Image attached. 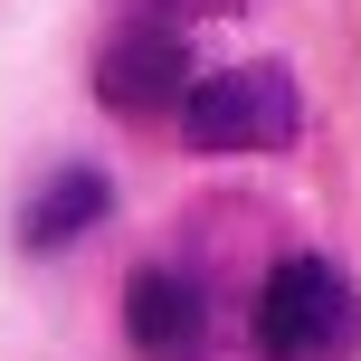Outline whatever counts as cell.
Returning a JSON list of instances; mask_svg holds the SVG:
<instances>
[{
    "label": "cell",
    "mask_w": 361,
    "mask_h": 361,
    "mask_svg": "<svg viewBox=\"0 0 361 361\" xmlns=\"http://www.w3.org/2000/svg\"><path fill=\"white\" fill-rule=\"evenodd\" d=\"M247 343L267 361H352L361 352V286L333 257H286V267H267V286H257Z\"/></svg>",
    "instance_id": "cell-1"
},
{
    "label": "cell",
    "mask_w": 361,
    "mask_h": 361,
    "mask_svg": "<svg viewBox=\"0 0 361 361\" xmlns=\"http://www.w3.org/2000/svg\"><path fill=\"white\" fill-rule=\"evenodd\" d=\"M295 124H305V105H295L286 67H219L180 105V133L200 152H276V143H295Z\"/></svg>",
    "instance_id": "cell-2"
},
{
    "label": "cell",
    "mask_w": 361,
    "mask_h": 361,
    "mask_svg": "<svg viewBox=\"0 0 361 361\" xmlns=\"http://www.w3.org/2000/svg\"><path fill=\"white\" fill-rule=\"evenodd\" d=\"M200 86L190 67V38L180 29H152V19H114L105 48H95V95L114 114H180Z\"/></svg>",
    "instance_id": "cell-3"
},
{
    "label": "cell",
    "mask_w": 361,
    "mask_h": 361,
    "mask_svg": "<svg viewBox=\"0 0 361 361\" xmlns=\"http://www.w3.org/2000/svg\"><path fill=\"white\" fill-rule=\"evenodd\" d=\"M124 333L143 361H200V343H209V295H200V276L180 267H133L124 286Z\"/></svg>",
    "instance_id": "cell-4"
},
{
    "label": "cell",
    "mask_w": 361,
    "mask_h": 361,
    "mask_svg": "<svg viewBox=\"0 0 361 361\" xmlns=\"http://www.w3.org/2000/svg\"><path fill=\"white\" fill-rule=\"evenodd\" d=\"M105 209H114L105 171H95V162H57V171L29 190V209H19V238H29V247H67V238H86Z\"/></svg>",
    "instance_id": "cell-5"
},
{
    "label": "cell",
    "mask_w": 361,
    "mask_h": 361,
    "mask_svg": "<svg viewBox=\"0 0 361 361\" xmlns=\"http://www.w3.org/2000/svg\"><path fill=\"white\" fill-rule=\"evenodd\" d=\"M238 0H124V19H152V29H190V19H228Z\"/></svg>",
    "instance_id": "cell-6"
}]
</instances>
